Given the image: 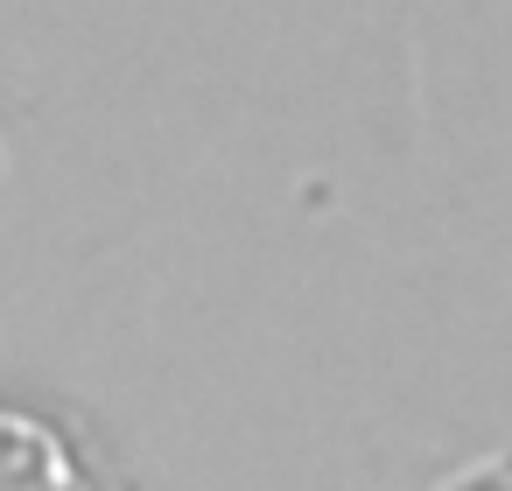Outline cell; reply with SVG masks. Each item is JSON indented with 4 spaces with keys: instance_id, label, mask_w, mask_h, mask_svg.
I'll list each match as a JSON object with an SVG mask.
<instances>
[{
    "instance_id": "2",
    "label": "cell",
    "mask_w": 512,
    "mask_h": 491,
    "mask_svg": "<svg viewBox=\"0 0 512 491\" xmlns=\"http://www.w3.org/2000/svg\"><path fill=\"white\" fill-rule=\"evenodd\" d=\"M463 491H512V463H505V470H484V477L463 484Z\"/></svg>"
},
{
    "instance_id": "1",
    "label": "cell",
    "mask_w": 512,
    "mask_h": 491,
    "mask_svg": "<svg viewBox=\"0 0 512 491\" xmlns=\"http://www.w3.org/2000/svg\"><path fill=\"white\" fill-rule=\"evenodd\" d=\"M0 491H78V477L43 428L0 421Z\"/></svg>"
}]
</instances>
